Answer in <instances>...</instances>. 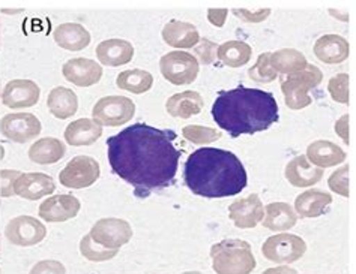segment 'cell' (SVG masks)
I'll use <instances>...</instances> for the list:
<instances>
[{
	"instance_id": "obj_1",
	"label": "cell",
	"mask_w": 356,
	"mask_h": 274,
	"mask_svg": "<svg viewBox=\"0 0 356 274\" xmlns=\"http://www.w3.org/2000/svg\"><path fill=\"white\" fill-rule=\"evenodd\" d=\"M172 129L134 123L107 139V157L113 171L136 189L138 198L172 186L182 150Z\"/></svg>"
},
{
	"instance_id": "obj_2",
	"label": "cell",
	"mask_w": 356,
	"mask_h": 274,
	"mask_svg": "<svg viewBox=\"0 0 356 274\" xmlns=\"http://www.w3.org/2000/svg\"><path fill=\"white\" fill-rule=\"evenodd\" d=\"M212 117L232 138L254 135L278 121V103L273 93L239 86L218 93L212 105Z\"/></svg>"
},
{
	"instance_id": "obj_3",
	"label": "cell",
	"mask_w": 356,
	"mask_h": 274,
	"mask_svg": "<svg viewBox=\"0 0 356 274\" xmlns=\"http://www.w3.org/2000/svg\"><path fill=\"white\" fill-rule=\"evenodd\" d=\"M184 180L194 195L226 198L241 194L248 177L241 159L229 150L203 147L186 159Z\"/></svg>"
},
{
	"instance_id": "obj_4",
	"label": "cell",
	"mask_w": 356,
	"mask_h": 274,
	"mask_svg": "<svg viewBox=\"0 0 356 274\" xmlns=\"http://www.w3.org/2000/svg\"><path fill=\"white\" fill-rule=\"evenodd\" d=\"M212 268L217 274H250L257 262L250 243L227 239L211 248Z\"/></svg>"
},
{
	"instance_id": "obj_5",
	"label": "cell",
	"mask_w": 356,
	"mask_h": 274,
	"mask_svg": "<svg viewBox=\"0 0 356 274\" xmlns=\"http://www.w3.org/2000/svg\"><path fill=\"white\" fill-rule=\"evenodd\" d=\"M323 80V72L316 65H307L304 71L286 75L281 78V92L290 110H304L312 105L313 99L308 92L316 89Z\"/></svg>"
},
{
	"instance_id": "obj_6",
	"label": "cell",
	"mask_w": 356,
	"mask_h": 274,
	"mask_svg": "<svg viewBox=\"0 0 356 274\" xmlns=\"http://www.w3.org/2000/svg\"><path fill=\"white\" fill-rule=\"evenodd\" d=\"M159 69L163 77L173 86H186L195 81L200 71L197 59L186 51H170L159 60Z\"/></svg>"
},
{
	"instance_id": "obj_7",
	"label": "cell",
	"mask_w": 356,
	"mask_h": 274,
	"mask_svg": "<svg viewBox=\"0 0 356 274\" xmlns=\"http://www.w3.org/2000/svg\"><path fill=\"white\" fill-rule=\"evenodd\" d=\"M136 114V103L127 96H106L92 110V120L102 126L116 128L128 123Z\"/></svg>"
},
{
	"instance_id": "obj_8",
	"label": "cell",
	"mask_w": 356,
	"mask_h": 274,
	"mask_svg": "<svg viewBox=\"0 0 356 274\" xmlns=\"http://www.w3.org/2000/svg\"><path fill=\"white\" fill-rule=\"evenodd\" d=\"M307 252L305 241L295 234H277L269 237L264 246L261 253L264 257L273 262L290 264L301 259Z\"/></svg>"
},
{
	"instance_id": "obj_9",
	"label": "cell",
	"mask_w": 356,
	"mask_h": 274,
	"mask_svg": "<svg viewBox=\"0 0 356 274\" xmlns=\"http://www.w3.org/2000/svg\"><path fill=\"white\" fill-rule=\"evenodd\" d=\"M101 174L99 164L90 156H76L71 159L60 174V185L68 189H84L95 183Z\"/></svg>"
},
{
	"instance_id": "obj_10",
	"label": "cell",
	"mask_w": 356,
	"mask_h": 274,
	"mask_svg": "<svg viewBox=\"0 0 356 274\" xmlns=\"http://www.w3.org/2000/svg\"><path fill=\"white\" fill-rule=\"evenodd\" d=\"M42 126L40 119L31 112H14L6 114L0 121V132L8 139L18 144L29 143L41 134Z\"/></svg>"
},
{
	"instance_id": "obj_11",
	"label": "cell",
	"mask_w": 356,
	"mask_h": 274,
	"mask_svg": "<svg viewBox=\"0 0 356 274\" xmlns=\"http://www.w3.org/2000/svg\"><path fill=\"white\" fill-rule=\"evenodd\" d=\"M89 235L93 241L107 249H119L120 246L133 239V228L127 221L107 217V219H101L93 225Z\"/></svg>"
},
{
	"instance_id": "obj_12",
	"label": "cell",
	"mask_w": 356,
	"mask_h": 274,
	"mask_svg": "<svg viewBox=\"0 0 356 274\" xmlns=\"http://www.w3.org/2000/svg\"><path fill=\"white\" fill-rule=\"evenodd\" d=\"M5 235L9 243L29 248V246L40 244L45 239L47 228L36 217L18 216L6 225Z\"/></svg>"
},
{
	"instance_id": "obj_13",
	"label": "cell",
	"mask_w": 356,
	"mask_h": 274,
	"mask_svg": "<svg viewBox=\"0 0 356 274\" xmlns=\"http://www.w3.org/2000/svg\"><path fill=\"white\" fill-rule=\"evenodd\" d=\"M40 98L41 89L35 81L13 80L5 86L2 102L5 103V107L11 110H22L35 107L40 102Z\"/></svg>"
},
{
	"instance_id": "obj_14",
	"label": "cell",
	"mask_w": 356,
	"mask_h": 274,
	"mask_svg": "<svg viewBox=\"0 0 356 274\" xmlns=\"http://www.w3.org/2000/svg\"><path fill=\"white\" fill-rule=\"evenodd\" d=\"M229 217L239 230H250L264 221L265 207L259 195L251 194L247 198L233 201L229 205Z\"/></svg>"
},
{
	"instance_id": "obj_15",
	"label": "cell",
	"mask_w": 356,
	"mask_h": 274,
	"mask_svg": "<svg viewBox=\"0 0 356 274\" xmlns=\"http://www.w3.org/2000/svg\"><path fill=\"white\" fill-rule=\"evenodd\" d=\"M63 77L77 87H90L99 83L102 77L101 65L92 59L77 58L71 59L63 65Z\"/></svg>"
},
{
	"instance_id": "obj_16",
	"label": "cell",
	"mask_w": 356,
	"mask_h": 274,
	"mask_svg": "<svg viewBox=\"0 0 356 274\" xmlns=\"http://www.w3.org/2000/svg\"><path fill=\"white\" fill-rule=\"evenodd\" d=\"M80 201L72 195H56L40 205V217L45 222L58 223L74 219L80 212Z\"/></svg>"
},
{
	"instance_id": "obj_17",
	"label": "cell",
	"mask_w": 356,
	"mask_h": 274,
	"mask_svg": "<svg viewBox=\"0 0 356 274\" xmlns=\"http://www.w3.org/2000/svg\"><path fill=\"white\" fill-rule=\"evenodd\" d=\"M56 191V185L49 174L44 173H26L17 178L14 185V194L24 200L36 201L49 196Z\"/></svg>"
},
{
	"instance_id": "obj_18",
	"label": "cell",
	"mask_w": 356,
	"mask_h": 274,
	"mask_svg": "<svg viewBox=\"0 0 356 274\" xmlns=\"http://www.w3.org/2000/svg\"><path fill=\"white\" fill-rule=\"evenodd\" d=\"M316 58L327 65L343 63L349 59L350 45L340 35H325L314 44Z\"/></svg>"
},
{
	"instance_id": "obj_19",
	"label": "cell",
	"mask_w": 356,
	"mask_h": 274,
	"mask_svg": "<svg viewBox=\"0 0 356 274\" xmlns=\"http://www.w3.org/2000/svg\"><path fill=\"white\" fill-rule=\"evenodd\" d=\"M287 182L295 187H312L323 178V169L308 162L305 155L293 157L286 166Z\"/></svg>"
},
{
	"instance_id": "obj_20",
	"label": "cell",
	"mask_w": 356,
	"mask_h": 274,
	"mask_svg": "<svg viewBox=\"0 0 356 274\" xmlns=\"http://www.w3.org/2000/svg\"><path fill=\"white\" fill-rule=\"evenodd\" d=\"M305 157L310 160L312 165L323 169L343 164L346 160V153L340 146L331 143V141L318 139L308 146Z\"/></svg>"
},
{
	"instance_id": "obj_21",
	"label": "cell",
	"mask_w": 356,
	"mask_h": 274,
	"mask_svg": "<svg viewBox=\"0 0 356 274\" xmlns=\"http://www.w3.org/2000/svg\"><path fill=\"white\" fill-rule=\"evenodd\" d=\"M203 98L202 94L193 90H186L182 93H176L170 96L165 102L167 112L175 119H191L193 116H197L203 110Z\"/></svg>"
},
{
	"instance_id": "obj_22",
	"label": "cell",
	"mask_w": 356,
	"mask_h": 274,
	"mask_svg": "<svg viewBox=\"0 0 356 274\" xmlns=\"http://www.w3.org/2000/svg\"><path fill=\"white\" fill-rule=\"evenodd\" d=\"M163 40L168 46L175 49H193L199 44L200 35L194 24L172 20L164 26Z\"/></svg>"
},
{
	"instance_id": "obj_23",
	"label": "cell",
	"mask_w": 356,
	"mask_h": 274,
	"mask_svg": "<svg viewBox=\"0 0 356 274\" xmlns=\"http://www.w3.org/2000/svg\"><path fill=\"white\" fill-rule=\"evenodd\" d=\"M97 58L106 66L127 65L134 58V46L125 40H107L97 46Z\"/></svg>"
},
{
	"instance_id": "obj_24",
	"label": "cell",
	"mask_w": 356,
	"mask_h": 274,
	"mask_svg": "<svg viewBox=\"0 0 356 274\" xmlns=\"http://www.w3.org/2000/svg\"><path fill=\"white\" fill-rule=\"evenodd\" d=\"M332 203V195L325 191H305L296 196L295 200V213L304 219H313V217L322 216L327 207Z\"/></svg>"
},
{
	"instance_id": "obj_25",
	"label": "cell",
	"mask_w": 356,
	"mask_h": 274,
	"mask_svg": "<svg viewBox=\"0 0 356 274\" xmlns=\"http://www.w3.org/2000/svg\"><path fill=\"white\" fill-rule=\"evenodd\" d=\"M54 41L62 49L68 51L84 50L90 44V33L84 26L77 23H65L60 24L53 32Z\"/></svg>"
},
{
	"instance_id": "obj_26",
	"label": "cell",
	"mask_w": 356,
	"mask_h": 274,
	"mask_svg": "<svg viewBox=\"0 0 356 274\" xmlns=\"http://www.w3.org/2000/svg\"><path fill=\"white\" fill-rule=\"evenodd\" d=\"M102 137V128L92 119H79L65 129V141L70 146H92Z\"/></svg>"
},
{
	"instance_id": "obj_27",
	"label": "cell",
	"mask_w": 356,
	"mask_h": 274,
	"mask_svg": "<svg viewBox=\"0 0 356 274\" xmlns=\"http://www.w3.org/2000/svg\"><path fill=\"white\" fill-rule=\"evenodd\" d=\"M298 222V214L295 210L286 203H270L265 209V217L261 223L265 228L275 231V232H284L290 228H293Z\"/></svg>"
},
{
	"instance_id": "obj_28",
	"label": "cell",
	"mask_w": 356,
	"mask_h": 274,
	"mask_svg": "<svg viewBox=\"0 0 356 274\" xmlns=\"http://www.w3.org/2000/svg\"><path fill=\"white\" fill-rule=\"evenodd\" d=\"M47 107L56 119H70L79 110V98L71 89L54 87L47 98Z\"/></svg>"
},
{
	"instance_id": "obj_29",
	"label": "cell",
	"mask_w": 356,
	"mask_h": 274,
	"mask_svg": "<svg viewBox=\"0 0 356 274\" xmlns=\"http://www.w3.org/2000/svg\"><path fill=\"white\" fill-rule=\"evenodd\" d=\"M67 153V147L58 138H42L32 144L29 148V157L38 165H51L59 162Z\"/></svg>"
},
{
	"instance_id": "obj_30",
	"label": "cell",
	"mask_w": 356,
	"mask_h": 274,
	"mask_svg": "<svg viewBox=\"0 0 356 274\" xmlns=\"http://www.w3.org/2000/svg\"><path fill=\"white\" fill-rule=\"evenodd\" d=\"M269 63L277 74L280 72L283 75L304 71L308 65L305 55L295 49H283L275 53H270Z\"/></svg>"
},
{
	"instance_id": "obj_31",
	"label": "cell",
	"mask_w": 356,
	"mask_h": 274,
	"mask_svg": "<svg viewBox=\"0 0 356 274\" xmlns=\"http://www.w3.org/2000/svg\"><path fill=\"white\" fill-rule=\"evenodd\" d=\"M218 59L230 68H241L251 60L252 49L242 41H229L218 46Z\"/></svg>"
},
{
	"instance_id": "obj_32",
	"label": "cell",
	"mask_w": 356,
	"mask_h": 274,
	"mask_svg": "<svg viewBox=\"0 0 356 274\" xmlns=\"http://www.w3.org/2000/svg\"><path fill=\"white\" fill-rule=\"evenodd\" d=\"M154 84L152 74L143 69H128L120 72L116 78V86L120 90H127L134 94H142L151 90Z\"/></svg>"
},
{
	"instance_id": "obj_33",
	"label": "cell",
	"mask_w": 356,
	"mask_h": 274,
	"mask_svg": "<svg viewBox=\"0 0 356 274\" xmlns=\"http://www.w3.org/2000/svg\"><path fill=\"white\" fill-rule=\"evenodd\" d=\"M80 252L84 258L92 262H102L115 258L118 249H107L104 246L93 241L90 235H84L80 241Z\"/></svg>"
},
{
	"instance_id": "obj_34",
	"label": "cell",
	"mask_w": 356,
	"mask_h": 274,
	"mask_svg": "<svg viewBox=\"0 0 356 274\" xmlns=\"http://www.w3.org/2000/svg\"><path fill=\"white\" fill-rule=\"evenodd\" d=\"M182 135L186 141H190L193 144L203 146V144H209L213 143L222 137L221 130H217L213 128H206L200 125H190L185 126L182 129Z\"/></svg>"
},
{
	"instance_id": "obj_35",
	"label": "cell",
	"mask_w": 356,
	"mask_h": 274,
	"mask_svg": "<svg viewBox=\"0 0 356 274\" xmlns=\"http://www.w3.org/2000/svg\"><path fill=\"white\" fill-rule=\"evenodd\" d=\"M270 53H261L256 65L248 69V77L259 84H269L277 80V72L269 63Z\"/></svg>"
},
{
	"instance_id": "obj_36",
	"label": "cell",
	"mask_w": 356,
	"mask_h": 274,
	"mask_svg": "<svg viewBox=\"0 0 356 274\" xmlns=\"http://www.w3.org/2000/svg\"><path fill=\"white\" fill-rule=\"evenodd\" d=\"M349 83H350V78L348 74H337L330 80V83H327V92H330L331 98L335 102L348 105L350 101Z\"/></svg>"
},
{
	"instance_id": "obj_37",
	"label": "cell",
	"mask_w": 356,
	"mask_h": 274,
	"mask_svg": "<svg viewBox=\"0 0 356 274\" xmlns=\"http://www.w3.org/2000/svg\"><path fill=\"white\" fill-rule=\"evenodd\" d=\"M349 174H350L349 165H343L337 169V171H334L330 177V180H327V186H330L331 191L344 196V198H349V195H350Z\"/></svg>"
},
{
	"instance_id": "obj_38",
	"label": "cell",
	"mask_w": 356,
	"mask_h": 274,
	"mask_svg": "<svg viewBox=\"0 0 356 274\" xmlns=\"http://www.w3.org/2000/svg\"><path fill=\"white\" fill-rule=\"evenodd\" d=\"M217 44L209 40H200L199 44L195 45V55H197V62L202 65H212L217 59Z\"/></svg>"
},
{
	"instance_id": "obj_39",
	"label": "cell",
	"mask_w": 356,
	"mask_h": 274,
	"mask_svg": "<svg viewBox=\"0 0 356 274\" xmlns=\"http://www.w3.org/2000/svg\"><path fill=\"white\" fill-rule=\"evenodd\" d=\"M22 175L20 171H14V169H2L0 171V196L9 198L15 195L14 194V185L17 178Z\"/></svg>"
},
{
	"instance_id": "obj_40",
	"label": "cell",
	"mask_w": 356,
	"mask_h": 274,
	"mask_svg": "<svg viewBox=\"0 0 356 274\" xmlns=\"http://www.w3.org/2000/svg\"><path fill=\"white\" fill-rule=\"evenodd\" d=\"M233 14H235L238 18H241V20L243 23H250V24H257V23H261L265 22L266 18L270 15V9L266 8V9H260V11H256V12H251L248 11V9H233Z\"/></svg>"
},
{
	"instance_id": "obj_41",
	"label": "cell",
	"mask_w": 356,
	"mask_h": 274,
	"mask_svg": "<svg viewBox=\"0 0 356 274\" xmlns=\"http://www.w3.org/2000/svg\"><path fill=\"white\" fill-rule=\"evenodd\" d=\"M65 273H67V268H65L63 264L53 259L40 261L29 271V274H65Z\"/></svg>"
},
{
	"instance_id": "obj_42",
	"label": "cell",
	"mask_w": 356,
	"mask_h": 274,
	"mask_svg": "<svg viewBox=\"0 0 356 274\" xmlns=\"http://www.w3.org/2000/svg\"><path fill=\"white\" fill-rule=\"evenodd\" d=\"M349 114H344L341 119L335 121V134L339 135L344 144H350V132H349Z\"/></svg>"
},
{
	"instance_id": "obj_43",
	"label": "cell",
	"mask_w": 356,
	"mask_h": 274,
	"mask_svg": "<svg viewBox=\"0 0 356 274\" xmlns=\"http://www.w3.org/2000/svg\"><path fill=\"white\" fill-rule=\"evenodd\" d=\"M227 15H229V9H226V8L208 9V20L215 27H222L224 23H226Z\"/></svg>"
},
{
	"instance_id": "obj_44",
	"label": "cell",
	"mask_w": 356,
	"mask_h": 274,
	"mask_svg": "<svg viewBox=\"0 0 356 274\" xmlns=\"http://www.w3.org/2000/svg\"><path fill=\"white\" fill-rule=\"evenodd\" d=\"M264 274H298L295 268H290L289 266H280L275 268H268Z\"/></svg>"
},
{
	"instance_id": "obj_45",
	"label": "cell",
	"mask_w": 356,
	"mask_h": 274,
	"mask_svg": "<svg viewBox=\"0 0 356 274\" xmlns=\"http://www.w3.org/2000/svg\"><path fill=\"white\" fill-rule=\"evenodd\" d=\"M0 239H2V237H0ZM0 255H2V253H0Z\"/></svg>"
}]
</instances>
